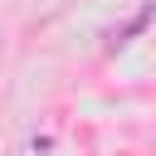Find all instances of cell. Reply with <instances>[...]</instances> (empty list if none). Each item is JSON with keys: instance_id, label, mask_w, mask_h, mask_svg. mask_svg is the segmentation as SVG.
<instances>
[]
</instances>
